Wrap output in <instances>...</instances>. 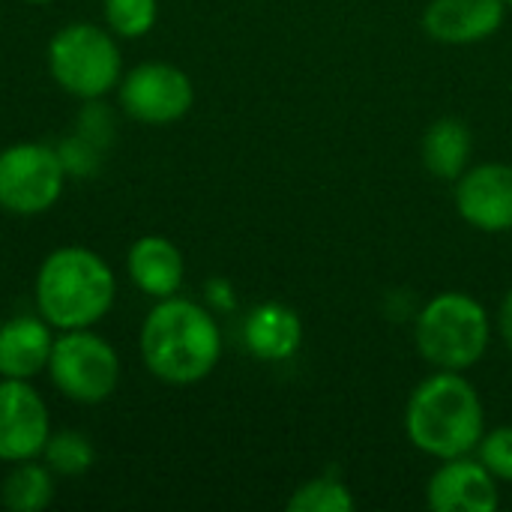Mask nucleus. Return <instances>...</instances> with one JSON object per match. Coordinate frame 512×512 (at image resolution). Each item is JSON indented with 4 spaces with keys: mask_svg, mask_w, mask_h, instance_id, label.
Masks as SVG:
<instances>
[{
    "mask_svg": "<svg viewBox=\"0 0 512 512\" xmlns=\"http://www.w3.org/2000/svg\"><path fill=\"white\" fill-rule=\"evenodd\" d=\"M138 342L150 375L174 387L204 381L222 357V330L213 312L177 294L147 312Z\"/></svg>",
    "mask_w": 512,
    "mask_h": 512,
    "instance_id": "f257e3e1",
    "label": "nucleus"
},
{
    "mask_svg": "<svg viewBox=\"0 0 512 512\" xmlns=\"http://www.w3.org/2000/svg\"><path fill=\"white\" fill-rule=\"evenodd\" d=\"M405 435L420 453L438 462L471 456L477 450L486 435V408L465 372L438 369L411 390L405 405Z\"/></svg>",
    "mask_w": 512,
    "mask_h": 512,
    "instance_id": "f03ea898",
    "label": "nucleus"
},
{
    "mask_svg": "<svg viewBox=\"0 0 512 512\" xmlns=\"http://www.w3.org/2000/svg\"><path fill=\"white\" fill-rule=\"evenodd\" d=\"M33 294L39 315L54 330H87L111 312L117 279L93 249L60 246L39 264Z\"/></svg>",
    "mask_w": 512,
    "mask_h": 512,
    "instance_id": "7ed1b4c3",
    "label": "nucleus"
},
{
    "mask_svg": "<svg viewBox=\"0 0 512 512\" xmlns=\"http://www.w3.org/2000/svg\"><path fill=\"white\" fill-rule=\"evenodd\" d=\"M417 351L444 372H465L477 366L492 342V321L486 306L465 291L435 294L414 324Z\"/></svg>",
    "mask_w": 512,
    "mask_h": 512,
    "instance_id": "20e7f679",
    "label": "nucleus"
},
{
    "mask_svg": "<svg viewBox=\"0 0 512 512\" xmlns=\"http://www.w3.org/2000/svg\"><path fill=\"white\" fill-rule=\"evenodd\" d=\"M48 72L60 90L78 99L105 96L123 72L117 36L87 21L60 27L48 42Z\"/></svg>",
    "mask_w": 512,
    "mask_h": 512,
    "instance_id": "39448f33",
    "label": "nucleus"
},
{
    "mask_svg": "<svg viewBox=\"0 0 512 512\" xmlns=\"http://www.w3.org/2000/svg\"><path fill=\"white\" fill-rule=\"evenodd\" d=\"M51 384L72 402L99 405L120 384V357L108 339L87 330H63L48 360Z\"/></svg>",
    "mask_w": 512,
    "mask_h": 512,
    "instance_id": "423d86ee",
    "label": "nucleus"
},
{
    "mask_svg": "<svg viewBox=\"0 0 512 512\" xmlns=\"http://www.w3.org/2000/svg\"><path fill=\"white\" fill-rule=\"evenodd\" d=\"M60 153L39 141H18L0 150V207L15 216L51 210L66 186Z\"/></svg>",
    "mask_w": 512,
    "mask_h": 512,
    "instance_id": "0eeeda50",
    "label": "nucleus"
},
{
    "mask_svg": "<svg viewBox=\"0 0 512 512\" xmlns=\"http://www.w3.org/2000/svg\"><path fill=\"white\" fill-rule=\"evenodd\" d=\"M195 105L192 78L174 63H141L120 78V108L147 126H168L183 120Z\"/></svg>",
    "mask_w": 512,
    "mask_h": 512,
    "instance_id": "6e6552de",
    "label": "nucleus"
},
{
    "mask_svg": "<svg viewBox=\"0 0 512 512\" xmlns=\"http://www.w3.org/2000/svg\"><path fill=\"white\" fill-rule=\"evenodd\" d=\"M51 438V417L45 399L30 381H0V462L15 465L42 456Z\"/></svg>",
    "mask_w": 512,
    "mask_h": 512,
    "instance_id": "1a4fd4ad",
    "label": "nucleus"
},
{
    "mask_svg": "<svg viewBox=\"0 0 512 512\" xmlns=\"http://www.w3.org/2000/svg\"><path fill=\"white\" fill-rule=\"evenodd\" d=\"M456 213L483 234L512 231V165L483 162L456 180Z\"/></svg>",
    "mask_w": 512,
    "mask_h": 512,
    "instance_id": "9d476101",
    "label": "nucleus"
},
{
    "mask_svg": "<svg viewBox=\"0 0 512 512\" xmlns=\"http://www.w3.org/2000/svg\"><path fill=\"white\" fill-rule=\"evenodd\" d=\"M426 504L435 512H495L501 507L498 480L480 459H444L426 483Z\"/></svg>",
    "mask_w": 512,
    "mask_h": 512,
    "instance_id": "9b49d317",
    "label": "nucleus"
},
{
    "mask_svg": "<svg viewBox=\"0 0 512 512\" xmlns=\"http://www.w3.org/2000/svg\"><path fill=\"white\" fill-rule=\"evenodd\" d=\"M504 18V0H429L423 9V30L441 45H477L495 36Z\"/></svg>",
    "mask_w": 512,
    "mask_h": 512,
    "instance_id": "f8f14e48",
    "label": "nucleus"
},
{
    "mask_svg": "<svg viewBox=\"0 0 512 512\" xmlns=\"http://www.w3.org/2000/svg\"><path fill=\"white\" fill-rule=\"evenodd\" d=\"M243 345L264 363H285L303 345V321L285 303H258L243 321Z\"/></svg>",
    "mask_w": 512,
    "mask_h": 512,
    "instance_id": "ddd939ff",
    "label": "nucleus"
},
{
    "mask_svg": "<svg viewBox=\"0 0 512 512\" xmlns=\"http://www.w3.org/2000/svg\"><path fill=\"white\" fill-rule=\"evenodd\" d=\"M54 348L51 324L42 315H18L0 324V378L30 381L48 369Z\"/></svg>",
    "mask_w": 512,
    "mask_h": 512,
    "instance_id": "4468645a",
    "label": "nucleus"
},
{
    "mask_svg": "<svg viewBox=\"0 0 512 512\" xmlns=\"http://www.w3.org/2000/svg\"><path fill=\"white\" fill-rule=\"evenodd\" d=\"M126 270L138 291H144L147 297L165 300L180 291L183 276H186V261L168 237L147 234L129 246Z\"/></svg>",
    "mask_w": 512,
    "mask_h": 512,
    "instance_id": "2eb2a0df",
    "label": "nucleus"
},
{
    "mask_svg": "<svg viewBox=\"0 0 512 512\" xmlns=\"http://www.w3.org/2000/svg\"><path fill=\"white\" fill-rule=\"evenodd\" d=\"M420 156L432 177L456 183L471 168V156H474L471 126L459 117H438L435 123H429L423 135Z\"/></svg>",
    "mask_w": 512,
    "mask_h": 512,
    "instance_id": "dca6fc26",
    "label": "nucleus"
},
{
    "mask_svg": "<svg viewBox=\"0 0 512 512\" xmlns=\"http://www.w3.org/2000/svg\"><path fill=\"white\" fill-rule=\"evenodd\" d=\"M0 498L6 510L12 512L45 510L54 498V471L48 465H39L36 459L15 462L0 486Z\"/></svg>",
    "mask_w": 512,
    "mask_h": 512,
    "instance_id": "f3484780",
    "label": "nucleus"
},
{
    "mask_svg": "<svg viewBox=\"0 0 512 512\" xmlns=\"http://www.w3.org/2000/svg\"><path fill=\"white\" fill-rule=\"evenodd\" d=\"M288 512H354L357 510V498L348 489L345 480L333 477V474H321L306 480L300 489H294V495L285 504Z\"/></svg>",
    "mask_w": 512,
    "mask_h": 512,
    "instance_id": "a211bd4d",
    "label": "nucleus"
},
{
    "mask_svg": "<svg viewBox=\"0 0 512 512\" xmlns=\"http://www.w3.org/2000/svg\"><path fill=\"white\" fill-rule=\"evenodd\" d=\"M42 456H45V465L60 477H81V474H87L93 468V459H96L90 438L81 435V432H57V435H51Z\"/></svg>",
    "mask_w": 512,
    "mask_h": 512,
    "instance_id": "6ab92c4d",
    "label": "nucleus"
},
{
    "mask_svg": "<svg viewBox=\"0 0 512 512\" xmlns=\"http://www.w3.org/2000/svg\"><path fill=\"white\" fill-rule=\"evenodd\" d=\"M102 12L114 36L138 39L153 30L159 18V0H105Z\"/></svg>",
    "mask_w": 512,
    "mask_h": 512,
    "instance_id": "aec40b11",
    "label": "nucleus"
},
{
    "mask_svg": "<svg viewBox=\"0 0 512 512\" xmlns=\"http://www.w3.org/2000/svg\"><path fill=\"white\" fill-rule=\"evenodd\" d=\"M474 453L498 483H512V426L489 429Z\"/></svg>",
    "mask_w": 512,
    "mask_h": 512,
    "instance_id": "412c9836",
    "label": "nucleus"
},
{
    "mask_svg": "<svg viewBox=\"0 0 512 512\" xmlns=\"http://www.w3.org/2000/svg\"><path fill=\"white\" fill-rule=\"evenodd\" d=\"M57 153H60V162H63L66 174H72V177H87V174L96 171L99 153H102V150H99L96 144H90L87 138L75 135V138H66V141L57 147Z\"/></svg>",
    "mask_w": 512,
    "mask_h": 512,
    "instance_id": "4be33fe9",
    "label": "nucleus"
},
{
    "mask_svg": "<svg viewBox=\"0 0 512 512\" xmlns=\"http://www.w3.org/2000/svg\"><path fill=\"white\" fill-rule=\"evenodd\" d=\"M111 114L96 102V99H87V108L81 111L78 117V135L87 138L90 144H96L99 150L105 147V141L111 138Z\"/></svg>",
    "mask_w": 512,
    "mask_h": 512,
    "instance_id": "5701e85b",
    "label": "nucleus"
},
{
    "mask_svg": "<svg viewBox=\"0 0 512 512\" xmlns=\"http://www.w3.org/2000/svg\"><path fill=\"white\" fill-rule=\"evenodd\" d=\"M207 297H210L213 306H219V309H225V312L234 309V291H231V285H228L225 279H210V282H207Z\"/></svg>",
    "mask_w": 512,
    "mask_h": 512,
    "instance_id": "b1692460",
    "label": "nucleus"
},
{
    "mask_svg": "<svg viewBox=\"0 0 512 512\" xmlns=\"http://www.w3.org/2000/svg\"><path fill=\"white\" fill-rule=\"evenodd\" d=\"M498 330H501L504 345L512 351V288L504 294V300H501V309H498Z\"/></svg>",
    "mask_w": 512,
    "mask_h": 512,
    "instance_id": "393cba45",
    "label": "nucleus"
},
{
    "mask_svg": "<svg viewBox=\"0 0 512 512\" xmlns=\"http://www.w3.org/2000/svg\"><path fill=\"white\" fill-rule=\"evenodd\" d=\"M27 3H51V0H27Z\"/></svg>",
    "mask_w": 512,
    "mask_h": 512,
    "instance_id": "a878e982",
    "label": "nucleus"
},
{
    "mask_svg": "<svg viewBox=\"0 0 512 512\" xmlns=\"http://www.w3.org/2000/svg\"><path fill=\"white\" fill-rule=\"evenodd\" d=\"M504 3H507V6H512V0H504Z\"/></svg>",
    "mask_w": 512,
    "mask_h": 512,
    "instance_id": "bb28decb",
    "label": "nucleus"
}]
</instances>
